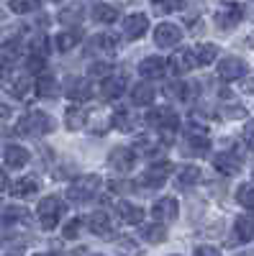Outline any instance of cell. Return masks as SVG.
I'll return each instance as SVG.
<instances>
[{"label":"cell","mask_w":254,"mask_h":256,"mask_svg":"<svg viewBox=\"0 0 254 256\" xmlns=\"http://www.w3.org/2000/svg\"><path fill=\"white\" fill-rule=\"evenodd\" d=\"M146 126L154 128L157 134H164L167 138H172V134L180 128V116L172 108H152L146 113Z\"/></svg>","instance_id":"1"},{"label":"cell","mask_w":254,"mask_h":256,"mask_svg":"<svg viewBox=\"0 0 254 256\" xmlns=\"http://www.w3.org/2000/svg\"><path fill=\"white\" fill-rule=\"evenodd\" d=\"M62 216H65V202H62L59 198H54V195L44 198L36 208V218H39V223H41L44 230H54L57 223L62 220Z\"/></svg>","instance_id":"2"},{"label":"cell","mask_w":254,"mask_h":256,"mask_svg":"<svg viewBox=\"0 0 254 256\" xmlns=\"http://www.w3.org/2000/svg\"><path fill=\"white\" fill-rule=\"evenodd\" d=\"M100 184H103V180H100L98 174H82V177H77V180L70 184L67 198H70L72 202H88V200H93V198L98 195Z\"/></svg>","instance_id":"3"},{"label":"cell","mask_w":254,"mask_h":256,"mask_svg":"<svg viewBox=\"0 0 254 256\" xmlns=\"http://www.w3.org/2000/svg\"><path fill=\"white\" fill-rule=\"evenodd\" d=\"M54 131V120L41 113V110H31L29 116H24L18 120V134H26V136H47Z\"/></svg>","instance_id":"4"},{"label":"cell","mask_w":254,"mask_h":256,"mask_svg":"<svg viewBox=\"0 0 254 256\" xmlns=\"http://www.w3.org/2000/svg\"><path fill=\"white\" fill-rule=\"evenodd\" d=\"M169 174H172V164H169V162H154L149 169H144L139 184L146 187V190H157V187H162L167 182Z\"/></svg>","instance_id":"5"},{"label":"cell","mask_w":254,"mask_h":256,"mask_svg":"<svg viewBox=\"0 0 254 256\" xmlns=\"http://www.w3.org/2000/svg\"><path fill=\"white\" fill-rule=\"evenodd\" d=\"M134 164H136V154L131 152L129 146H116L113 152L108 154V166L113 169V172H118V174L131 172Z\"/></svg>","instance_id":"6"},{"label":"cell","mask_w":254,"mask_h":256,"mask_svg":"<svg viewBox=\"0 0 254 256\" xmlns=\"http://www.w3.org/2000/svg\"><path fill=\"white\" fill-rule=\"evenodd\" d=\"M180 38H182V28L177 26V24H159L157 28H154V44L159 46V49H172V46H177L180 44Z\"/></svg>","instance_id":"7"},{"label":"cell","mask_w":254,"mask_h":256,"mask_svg":"<svg viewBox=\"0 0 254 256\" xmlns=\"http://www.w3.org/2000/svg\"><path fill=\"white\" fill-rule=\"evenodd\" d=\"M244 164V154L236 152V148H228V152H221L218 156H213V166L218 169L221 174H236Z\"/></svg>","instance_id":"8"},{"label":"cell","mask_w":254,"mask_h":256,"mask_svg":"<svg viewBox=\"0 0 254 256\" xmlns=\"http://www.w3.org/2000/svg\"><path fill=\"white\" fill-rule=\"evenodd\" d=\"M167 67L172 70V74H187V72H193L198 67V59H195V52L193 49H180L172 54V59L167 62Z\"/></svg>","instance_id":"9"},{"label":"cell","mask_w":254,"mask_h":256,"mask_svg":"<svg viewBox=\"0 0 254 256\" xmlns=\"http://www.w3.org/2000/svg\"><path fill=\"white\" fill-rule=\"evenodd\" d=\"M244 74H246L244 59H239V56H223V59L218 62V77H221V80L236 82V80H241Z\"/></svg>","instance_id":"10"},{"label":"cell","mask_w":254,"mask_h":256,"mask_svg":"<svg viewBox=\"0 0 254 256\" xmlns=\"http://www.w3.org/2000/svg\"><path fill=\"white\" fill-rule=\"evenodd\" d=\"M146 31H149V18H146L144 13H134V16H129L123 20V36L129 41L141 38Z\"/></svg>","instance_id":"11"},{"label":"cell","mask_w":254,"mask_h":256,"mask_svg":"<svg viewBox=\"0 0 254 256\" xmlns=\"http://www.w3.org/2000/svg\"><path fill=\"white\" fill-rule=\"evenodd\" d=\"M152 212H154L157 223H172L177 218V212H180V205H177L175 198H162V200L154 202Z\"/></svg>","instance_id":"12"},{"label":"cell","mask_w":254,"mask_h":256,"mask_svg":"<svg viewBox=\"0 0 254 256\" xmlns=\"http://www.w3.org/2000/svg\"><path fill=\"white\" fill-rule=\"evenodd\" d=\"M167 72V62L162 56H146L141 64H139V74L144 80H162Z\"/></svg>","instance_id":"13"},{"label":"cell","mask_w":254,"mask_h":256,"mask_svg":"<svg viewBox=\"0 0 254 256\" xmlns=\"http://www.w3.org/2000/svg\"><path fill=\"white\" fill-rule=\"evenodd\" d=\"M241 18H244V8H241V6H228V8L218 10L216 24H218V28L231 31V28H236V26L241 24Z\"/></svg>","instance_id":"14"},{"label":"cell","mask_w":254,"mask_h":256,"mask_svg":"<svg viewBox=\"0 0 254 256\" xmlns=\"http://www.w3.org/2000/svg\"><path fill=\"white\" fill-rule=\"evenodd\" d=\"M123 92H126V77L123 74H111V77H105L103 84H100V95L105 100H118Z\"/></svg>","instance_id":"15"},{"label":"cell","mask_w":254,"mask_h":256,"mask_svg":"<svg viewBox=\"0 0 254 256\" xmlns=\"http://www.w3.org/2000/svg\"><path fill=\"white\" fill-rule=\"evenodd\" d=\"M3 159H6V164H8L11 169H24L31 156H29V148L18 146V144H8V146L3 148Z\"/></svg>","instance_id":"16"},{"label":"cell","mask_w":254,"mask_h":256,"mask_svg":"<svg viewBox=\"0 0 254 256\" xmlns=\"http://www.w3.org/2000/svg\"><path fill=\"white\" fill-rule=\"evenodd\" d=\"M65 95L72 100V102H85L93 98V88L85 80H67V88H65Z\"/></svg>","instance_id":"17"},{"label":"cell","mask_w":254,"mask_h":256,"mask_svg":"<svg viewBox=\"0 0 254 256\" xmlns=\"http://www.w3.org/2000/svg\"><path fill=\"white\" fill-rule=\"evenodd\" d=\"M208 148H210V141H208L205 134H198V131L187 134V138H185V154H190V156H205Z\"/></svg>","instance_id":"18"},{"label":"cell","mask_w":254,"mask_h":256,"mask_svg":"<svg viewBox=\"0 0 254 256\" xmlns=\"http://www.w3.org/2000/svg\"><path fill=\"white\" fill-rule=\"evenodd\" d=\"M234 238L239 244H249L254 238V216H251V212L236 218V223H234Z\"/></svg>","instance_id":"19"},{"label":"cell","mask_w":254,"mask_h":256,"mask_svg":"<svg viewBox=\"0 0 254 256\" xmlns=\"http://www.w3.org/2000/svg\"><path fill=\"white\" fill-rule=\"evenodd\" d=\"M116 212H118V218L129 226H141V220H144V210L131 205V202H126V200H121L116 205Z\"/></svg>","instance_id":"20"},{"label":"cell","mask_w":254,"mask_h":256,"mask_svg":"<svg viewBox=\"0 0 254 256\" xmlns=\"http://www.w3.org/2000/svg\"><path fill=\"white\" fill-rule=\"evenodd\" d=\"M82 38V34L77 31V28H70V31H62V34H57L54 36V49L57 52H62V54H67V52H72L75 46H77V41Z\"/></svg>","instance_id":"21"},{"label":"cell","mask_w":254,"mask_h":256,"mask_svg":"<svg viewBox=\"0 0 254 256\" xmlns=\"http://www.w3.org/2000/svg\"><path fill=\"white\" fill-rule=\"evenodd\" d=\"M88 228L95 233V236H108L111 233V218H108V212H103V210H95L93 216L88 218Z\"/></svg>","instance_id":"22"},{"label":"cell","mask_w":254,"mask_h":256,"mask_svg":"<svg viewBox=\"0 0 254 256\" xmlns=\"http://www.w3.org/2000/svg\"><path fill=\"white\" fill-rule=\"evenodd\" d=\"M11 192H13V198H34L36 192H39V180L36 177H21L13 187H11Z\"/></svg>","instance_id":"23"},{"label":"cell","mask_w":254,"mask_h":256,"mask_svg":"<svg viewBox=\"0 0 254 256\" xmlns=\"http://www.w3.org/2000/svg\"><path fill=\"white\" fill-rule=\"evenodd\" d=\"M154 88L152 84H146V82H141V84H136V88L131 90V102L134 105H139V108H146V105H152L154 102Z\"/></svg>","instance_id":"24"},{"label":"cell","mask_w":254,"mask_h":256,"mask_svg":"<svg viewBox=\"0 0 254 256\" xmlns=\"http://www.w3.org/2000/svg\"><path fill=\"white\" fill-rule=\"evenodd\" d=\"M34 90H36L39 98H57V92H59V90H57V80H54L52 74H44V72L39 74Z\"/></svg>","instance_id":"25"},{"label":"cell","mask_w":254,"mask_h":256,"mask_svg":"<svg viewBox=\"0 0 254 256\" xmlns=\"http://www.w3.org/2000/svg\"><path fill=\"white\" fill-rule=\"evenodd\" d=\"M90 49L93 52H100V54H113L118 49V41L111 34H100V36H93L90 38Z\"/></svg>","instance_id":"26"},{"label":"cell","mask_w":254,"mask_h":256,"mask_svg":"<svg viewBox=\"0 0 254 256\" xmlns=\"http://www.w3.org/2000/svg\"><path fill=\"white\" fill-rule=\"evenodd\" d=\"M195 59H198V67H208L218 59V46L216 44H198L195 49Z\"/></svg>","instance_id":"27"},{"label":"cell","mask_w":254,"mask_h":256,"mask_svg":"<svg viewBox=\"0 0 254 256\" xmlns=\"http://www.w3.org/2000/svg\"><path fill=\"white\" fill-rule=\"evenodd\" d=\"M93 18L98 20V24H116L118 20V8L108 6V3H98L93 8Z\"/></svg>","instance_id":"28"},{"label":"cell","mask_w":254,"mask_h":256,"mask_svg":"<svg viewBox=\"0 0 254 256\" xmlns=\"http://www.w3.org/2000/svg\"><path fill=\"white\" fill-rule=\"evenodd\" d=\"M85 120H88V113H85V108H77V105L67 108V113H65V126L70 128V131L85 128Z\"/></svg>","instance_id":"29"},{"label":"cell","mask_w":254,"mask_h":256,"mask_svg":"<svg viewBox=\"0 0 254 256\" xmlns=\"http://www.w3.org/2000/svg\"><path fill=\"white\" fill-rule=\"evenodd\" d=\"M200 182V169L193 166V164H187V166H180V172H177V187H193Z\"/></svg>","instance_id":"30"},{"label":"cell","mask_w":254,"mask_h":256,"mask_svg":"<svg viewBox=\"0 0 254 256\" xmlns=\"http://www.w3.org/2000/svg\"><path fill=\"white\" fill-rule=\"evenodd\" d=\"M57 20L62 26H77L82 20V6H67L57 13Z\"/></svg>","instance_id":"31"},{"label":"cell","mask_w":254,"mask_h":256,"mask_svg":"<svg viewBox=\"0 0 254 256\" xmlns=\"http://www.w3.org/2000/svg\"><path fill=\"white\" fill-rule=\"evenodd\" d=\"M134 126H136V120H134V116L126 110V108H118L113 113V128H116V131L129 134V131H134Z\"/></svg>","instance_id":"32"},{"label":"cell","mask_w":254,"mask_h":256,"mask_svg":"<svg viewBox=\"0 0 254 256\" xmlns=\"http://www.w3.org/2000/svg\"><path fill=\"white\" fill-rule=\"evenodd\" d=\"M141 236H144V241H149V244H164L167 241V230H164L162 223H154V226H144Z\"/></svg>","instance_id":"33"},{"label":"cell","mask_w":254,"mask_h":256,"mask_svg":"<svg viewBox=\"0 0 254 256\" xmlns=\"http://www.w3.org/2000/svg\"><path fill=\"white\" fill-rule=\"evenodd\" d=\"M236 202L246 210H254V184H239L236 187Z\"/></svg>","instance_id":"34"},{"label":"cell","mask_w":254,"mask_h":256,"mask_svg":"<svg viewBox=\"0 0 254 256\" xmlns=\"http://www.w3.org/2000/svg\"><path fill=\"white\" fill-rule=\"evenodd\" d=\"M193 88H195V84L172 82V84H167V88H164V92H167L169 98H177V100H187V98H190V92H193Z\"/></svg>","instance_id":"35"},{"label":"cell","mask_w":254,"mask_h":256,"mask_svg":"<svg viewBox=\"0 0 254 256\" xmlns=\"http://www.w3.org/2000/svg\"><path fill=\"white\" fill-rule=\"evenodd\" d=\"M8 6L16 16H26V13H34L39 8V0H11Z\"/></svg>","instance_id":"36"},{"label":"cell","mask_w":254,"mask_h":256,"mask_svg":"<svg viewBox=\"0 0 254 256\" xmlns=\"http://www.w3.org/2000/svg\"><path fill=\"white\" fill-rule=\"evenodd\" d=\"M3 220L6 223H26L29 220V210L26 208H6L3 210Z\"/></svg>","instance_id":"37"},{"label":"cell","mask_w":254,"mask_h":256,"mask_svg":"<svg viewBox=\"0 0 254 256\" xmlns=\"http://www.w3.org/2000/svg\"><path fill=\"white\" fill-rule=\"evenodd\" d=\"M152 6L157 13H172L182 6V0H152Z\"/></svg>","instance_id":"38"},{"label":"cell","mask_w":254,"mask_h":256,"mask_svg":"<svg viewBox=\"0 0 254 256\" xmlns=\"http://www.w3.org/2000/svg\"><path fill=\"white\" fill-rule=\"evenodd\" d=\"M26 70H29V74H41V72H44V56L31 54L29 62H26Z\"/></svg>","instance_id":"39"},{"label":"cell","mask_w":254,"mask_h":256,"mask_svg":"<svg viewBox=\"0 0 254 256\" xmlns=\"http://www.w3.org/2000/svg\"><path fill=\"white\" fill-rule=\"evenodd\" d=\"M29 88H31L29 77H18V80H13V88H11V92H13L16 98H24V95L29 92Z\"/></svg>","instance_id":"40"},{"label":"cell","mask_w":254,"mask_h":256,"mask_svg":"<svg viewBox=\"0 0 254 256\" xmlns=\"http://www.w3.org/2000/svg\"><path fill=\"white\" fill-rule=\"evenodd\" d=\"M80 228H82V220H80V218H72V220L65 226V230H62V236H65L67 241H72L77 233H80Z\"/></svg>","instance_id":"41"},{"label":"cell","mask_w":254,"mask_h":256,"mask_svg":"<svg viewBox=\"0 0 254 256\" xmlns=\"http://www.w3.org/2000/svg\"><path fill=\"white\" fill-rule=\"evenodd\" d=\"M244 144L254 152V120H249V123L244 126Z\"/></svg>","instance_id":"42"},{"label":"cell","mask_w":254,"mask_h":256,"mask_svg":"<svg viewBox=\"0 0 254 256\" xmlns=\"http://www.w3.org/2000/svg\"><path fill=\"white\" fill-rule=\"evenodd\" d=\"M195 256H221V251L216 246H198L195 248Z\"/></svg>","instance_id":"43"},{"label":"cell","mask_w":254,"mask_h":256,"mask_svg":"<svg viewBox=\"0 0 254 256\" xmlns=\"http://www.w3.org/2000/svg\"><path fill=\"white\" fill-rule=\"evenodd\" d=\"M108 67H111V64H103V62H95L93 67H90V74H93V77H98V74L103 77L105 72H108Z\"/></svg>","instance_id":"44"},{"label":"cell","mask_w":254,"mask_h":256,"mask_svg":"<svg viewBox=\"0 0 254 256\" xmlns=\"http://www.w3.org/2000/svg\"><path fill=\"white\" fill-rule=\"evenodd\" d=\"M226 116H228V118H244V116H246V110L241 108V105H231V110L226 108Z\"/></svg>","instance_id":"45"},{"label":"cell","mask_w":254,"mask_h":256,"mask_svg":"<svg viewBox=\"0 0 254 256\" xmlns=\"http://www.w3.org/2000/svg\"><path fill=\"white\" fill-rule=\"evenodd\" d=\"M241 90H244V92H249V95H254V74L244 80V84H241Z\"/></svg>","instance_id":"46"},{"label":"cell","mask_w":254,"mask_h":256,"mask_svg":"<svg viewBox=\"0 0 254 256\" xmlns=\"http://www.w3.org/2000/svg\"><path fill=\"white\" fill-rule=\"evenodd\" d=\"M8 187V177H6V172H3V169H0V192H3Z\"/></svg>","instance_id":"47"},{"label":"cell","mask_w":254,"mask_h":256,"mask_svg":"<svg viewBox=\"0 0 254 256\" xmlns=\"http://www.w3.org/2000/svg\"><path fill=\"white\" fill-rule=\"evenodd\" d=\"M0 116H3V118H11V108H8L6 102H0Z\"/></svg>","instance_id":"48"},{"label":"cell","mask_w":254,"mask_h":256,"mask_svg":"<svg viewBox=\"0 0 254 256\" xmlns=\"http://www.w3.org/2000/svg\"><path fill=\"white\" fill-rule=\"evenodd\" d=\"M244 16H249V18H251V20H254V3H251V6H249V10H246V13H244Z\"/></svg>","instance_id":"49"},{"label":"cell","mask_w":254,"mask_h":256,"mask_svg":"<svg viewBox=\"0 0 254 256\" xmlns=\"http://www.w3.org/2000/svg\"><path fill=\"white\" fill-rule=\"evenodd\" d=\"M246 44H249V46H251V49H254V34H251V36H249V38H246Z\"/></svg>","instance_id":"50"},{"label":"cell","mask_w":254,"mask_h":256,"mask_svg":"<svg viewBox=\"0 0 254 256\" xmlns=\"http://www.w3.org/2000/svg\"><path fill=\"white\" fill-rule=\"evenodd\" d=\"M36 256H49V254H36Z\"/></svg>","instance_id":"51"},{"label":"cell","mask_w":254,"mask_h":256,"mask_svg":"<svg viewBox=\"0 0 254 256\" xmlns=\"http://www.w3.org/2000/svg\"><path fill=\"white\" fill-rule=\"evenodd\" d=\"M0 20H3V10H0Z\"/></svg>","instance_id":"52"},{"label":"cell","mask_w":254,"mask_h":256,"mask_svg":"<svg viewBox=\"0 0 254 256\" xmlns=\"http://www.w3.org/2000/svg\"><path fill=\"white\" fill-rule=\"evenodd\" d=\"M93 256H103V254H93Z\"/></svg>","instance_id":"53"},{"label":"cell","mask_w":254,"mask_h":256,"mask_svg":"<svg viewBox=\"0 0 254 256\" xmlns=\"http://www.w3.org/2000/svg\"><path fill=\"white\" fill-rule=\"evenodd\" d=\"M251 177H254V172H251Z\"/></svg>","instance_id":"54"}]
</instances>
